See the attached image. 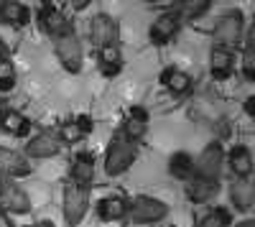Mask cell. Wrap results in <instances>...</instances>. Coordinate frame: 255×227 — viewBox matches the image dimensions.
<instances>
[{"mask_svg": "<svg viewBox=\"0 0 255 227\" xmlns=\"http://www.w3.org/2000/svg\"><path fill=\"white\" fill-rule=\"evenodd\" d=\"M59 148H61V143H59L56 135H51V133H38L36 138L28 140L26 153L33 156V158H51V156L59 153Z\"/></svg>", "mask_w": 255, "mask_h": 227, "instance_id": "16", "label": "cell"}, {"mask_svg": "<svg viewBox=\"0 0 255 227\" xmlns=\"http://www.w3.org/2000/svg\"><path fill=\"white\" fill-rule=\"evenodd\" d=\"M248 49L255 51V15H253V23H250V31H248Z\"/></svg>", "mask_w": 255, "mask_h": 227, "instance_id": "32", "label": "cell"}, {"mask_svg": "<svg viewBox=\"0 0 255 227\" xmlns=\"http://www.w3.org/2000/svg\"><path fill=\"white\" fill-rule=\"evenodd\" d=\"M92 3V0H72V5H74V10H84V8H87Z\"/></svg>", "mask_w": 255, "mask_h": 227, "instance_id": "34", "label": "cell"}, {"mask_svg": "<svg viewBox=\"0 0 255 227\" xmlns=\"http://www.w3.org/2000/svg\"><path fill=\"white\" fill-rule=\"evenodd\" d=\"M145 130H148V113L143 110V108H133L130 110V115L125 117V125H123V135L128 138V140H140L143 135H145Z\"/></svg>", "mask_w": 255, "mask_h": 227, "instance_id": "20", "label": "cell"}, {"mask_svg": "<svg viewBox=\"0 0 255 227\" xmlns=\"http://www.w3.org/2000/svg\"><path fill=\"white\" fill-rule=\"evenodd\" d=\"M243 74H245V79H255V51L253 49H248L245 46V51H243Z\"/></svg>", "mask_w": 255, "mask_h": 227, "instance_id": "29", "label": "cell"}, {"mask_svg": "<svg viewBox=\"0 0 255 227\" xmlns=\"http://www.w3.org/2000/svg\"><path fill=\"white\" fill-rule=\"evenodd\" d=\"M0 130H5V133H10V135H26L28 130H31V122L20 115V113H15V110H0Z\"/></svg>", "mask_w": 255, "mask_h": 227, "instance_id": "24", "label": "cell"}, {"mask_svg": "<svg viewBox=\"0 0 255 227\" xmlns=\"http://www.w3.org/2000/svg\"><path fill=\"white\" fill-rule=\"evenodd\" d=\"M33 227H54V225H51V222H49V220H46V222H36V225H33Z\"/></svg>", "mask_w": 255, "mask_h": 227, "instance_id": "37", "label": "cell"}, {"mask_svg": "<svg viewBox=\"0 0 255 227\" xmlns=\"http://www.w3.org/2000/svg\"><path fill=\"white\" fill-rule=\"evenodd\" d=\"M0 110H3V105H0Z\"/></svg>", "mask_w": 255, "mask_h": 227, "instance_id": "39", "label": "cell"}, {"mask_svg": "<svg viewBox=\"0 0 255 227\" xmlns=\"http://www.w3.org/2000/svg\"><path fill=\"white\" fill-rule=\"evenodd\" d=\"M90 210V189L87 187H79L74 181H67L64 184V192H61V215H64V222L69 227H77L84 215Z\"/></svg>", "mask_w": 255, "mask_h": 227, "instance_id": "1", "label": "cell"}, {"mask_svg": "<svg viewBox=\"0 0 255 227\" xmlns=\"http://www.w3.org/2000/svg\"><path fill=\"white\" fill-rule=\"evenodd\" d=\"M243 110H245L250 117H255V95H250V97L243 102Z\"/></svg>", "mask_w": 255, "mask_h": 227, "instance_id": "31", "label": "cell"}, {"mask_svg": "<svg viewBox=\"0 0 255 227\" xmlns=\"http://www.w3.org/2000/svg\"><path fill=\"white\" fill-rule=\"evenodd\" d=\"M212 5V0H174V5L168 8L171 13L179 15V20L184 23V20H197L202 18Z\"/></svg>", "mask_w": 255, "mask_h": 227, "instance_id": "18", "label": "cell"}, {"mask_svg": "<svg viewBox=\"0 0 255 227\" xmlns=\"http://www.w3.org/2000/svg\"><path fill=\"white\" fill-rule=\"evenodd\" d=\"M92 179H95V156L87 151H79L74 156V163H72V181L90 189Z\"/></svg>", "mask_w": 255, "mask_h": 227, "instance_id": "15", "label": "cell"}, {"mask_svg": "<svg viewBox=\"0 0 255 227\" xmlns=\"http://www.w3.org/2000/svg\"><path fill=\"white\" fill-rule=\"evenodd\" d=\"M90 38L97 49H105V46H118V38H120V26L118 20L110 18V15H95L92 18V26H90Z\"/></svg>", "mask_w": 255, "mask_h": 227, "instance_id": "8", "label": "cell"}, {"mask_svg": "<svg viewBox=\"0 0 255 227\" xmlns=\"http://www.w3.org/2000/svg\"><path fill=\"white\" fill-rule=\"evenodd\" d=\"M230 202L238 212H248L255 207V181L253 179H235L230 184Z\"/></svg>", "mask_w": 255, "mask_h": 227, "instance_id": "12", "label": "cell"}, {"mask_svg": "<svg viewBox=\"0 0 255 227\" xmlns=\"http://www.w3.org/2000/svg\"><path fill=\"white\" fill-rule=\"evenodd\" d=\"M220 194V181L217 179H204V176H191L186 181V199L194 204H207Z\"/></svg>", "mask_w": 255, "mask_h": 227, "instance_id": "11", "label": "cell"}, {"mask_svg": "<svg viewBox=\"0 0 255 227\" xmlns=\"http://www.w3.org/2000/svg\"><path fill=\"white\" fill-rule=\"evenodd\" d=\"M138 151H135V143L128 140L125 135H115L110 140V148H108V156H105V174L108 176H120L125 174L128 169L133 166Z\"/></svg>", "mask_w": 255, "mask_h": 227, "instance_id": "3", "label": "cell"}, {"mask_svg": "<svg viewBox=\"0 0 255 227\" xmlns=\"http://www.w3.org/2000/svg\"><path fill=\"white\" fill-rule=\"evenodd\" d=\"M0 174L10 176V179L28 176V174H31V163L20 156V153H15V151L0 148Z\"/></svg>", "mask_w": 255, "mask_h": 227, "instance_id": "13", "label": "cell"}, {"mask_svg": "<svg viewBox=\"0 0 255 227\" xmlns=\"http://www.w3.org/2000/svg\"><path fill=\"white\" fill-rule=\"evenodd\" d=\"M5 56H8V49H5L3 41H0V59H5Z\"/></svg>", "mask_w": 255, "mask_h": 227, "instance_id": "36", "label": "cell"}, {"mask_svg": "<svg viewBox=\"0 0 255 227\" xmlns=\"http://www.w3.org/2000/svg\"><path fill=\"white\" fill-rule=\"evenodd\" d=\"M123 69V54L118 46H105L100 49V72L105 77H115Z\"/></svg>", "mask_w": 255, "mask_h": 227, "instance_id": "25", "label": "cell"}, {"mask_svg": "<svg viewBox=\"0 0 255 227\" xmlns=\"http://www.w3.org/2000/svg\"><path fill=\"white\" fill-rule=\"evenodd\" d=\"M54 46H56V56L64 64V69L77 74L82 69V44H79L74 28H67L64 33H59L54 38Z\"/></svg>", "mask_w": 255, "mask_h": 227, "instance_id": "5", "label": "cell"}, {"mask_svg": "<svg viewBox=\"0 0 255 227\" xmlns=\"http://www.w3.org/2000/svg\"><path fill=\"white\" fill-rule=\"evenodd\" d=\"M168 204L156 199V197H135L133 202H128V217L135 225H156L166 220Z\"/></svg>", "mask_w": 255, "mask_h": 227, "instance_id": "4", "label": "cell"}, {"mask_svg": "<svg viewBox=\"0 0 255 227\" xmlns=\"http://www.w3.org/2000/svg\"><path fill=\"white\" fill-rule=\"evenodd\" d=\"M179 28H181V20H179L176 13H171V10L161 13V15L153 20L151 31H148V36H151V44H156V46L168 44V41L179 33Z\"/></svg>", "mask_w": 255, "mask_h": 227, "instance_id": "9", "label": "cell"}, {"mask_svg": "<svg viewBox=\"0 0 255 227\" xmlns=\"http://www.w3.org/2000/svg\"><path fill=\"white\" fill-rule=\"evenodd\" d=\"M168 174L174 179H181V181H189L194 176V158H191L186 151H176L171 158H168Z\"/></svg>", "mask_w": 255, "mask_h": 227, "instance_id": "23", "label": "cell"}, {"mask_svg": "<svg viewBox=\"0 0 255 227\" xmlns=\"http://www.w3.org/2000/svg\"><path fill=\"white\" fill-rule=\"evenodd\" d=\"M0 207H3V212L28 215L31 212V199H28V194L20 189L15 181L3 179V181H0Z\"/></svg>", "mask_w": 255, "mask_h": 227, "instance_id": "7", "label": "cell"}, {"mask_svg": "<svg viewBox=\"0 0 255 227\" xmlns=\"http://www.w3.org/2000/svg\"><path fill=\"white\" fill-rule=\"evenodd\" d=\"M0 23H3V20H0Z\"/></svg>", "mask_w": 255, "mask_h": 227, "instance_id": "40", "label": "cell"}, {"mask_svg": "<svg viewBox=\"0 0 255 227\" xmlns=\"http://www.w3.org/2000/svg\"><path fill=\"white\" fill-rule=\"evenodd\" d=\"M225 161L235 179H250L255 171V158L248 146H232L230 153H225Z\"/></svg>", "mask_w": 255, "mask_h": 227, "instance_id": "10", "label": "cell"}, {"mask_svg": "<svg viewBox=\"0 0 255 227\" xmlns=\"http://www.w3.org/2000/svg\"><path fill=\"white\" fill-rule=\"evenodd\" d=\"M13 85H15V67H13L10 56H5V59H0V90L10 92Z\"/></svg>", "mask_w": 255, "mask_h": 227, "instance_id": "28", "label": "cell"}, {"mask_svg": "<svg viewBox=\"0 0 255 227\" xmlns=\"http://www.w3.org/2000/svg\"><path fill=\"white\" fill-rule=\"evenodd\" d=\"M38 23H41V28H44L51 38H56L59 33H64L67 28H72L69 20L64 18V13L56 10L54 5H44V10L38 13Z\"/></svg>", "mask_w": 255, "mask_h": 227, "instance_id": "17", "label": "cell"}, {"mask_svg": "<svg viewBox=\"0 0 255 227\" xmlns=\"http://www.w3.org/2000/svg\"><path fill=\"white\" fill-rule=\"evenodd\" d=\"M0 227H13V222H10L8 212H3V210H0Z\"/></svg>", "mask_w": 255, "mask_h": 227, "instance_id": "33", "label": "cell"}, {"mask_svg": "<svg viewBox=\"0 0 255 227\" xmlns=\"http://www.w3.org/2000/svg\"><path fill=\"white\" fill-rule=\"evenodd\" d=\"M222 166H225V148H222V143L212 140V143H207V146L202 148L199 158H194V176L217 179L220 181Z\"/></svg>", "mask_w": 255, "mask_h": 227, "instance_id": "6", "label": "cell"}, {"mask_svg": "<svg viewBox=\"0 0 255 227\" xmlns=\"http://www.w3.org/2000/svg\"><path fill=\"white\" fill-rule=\"evenodd\" d=\"M97 215L102 222H118L128 215V202L123 197H105L97 202Z\"/></svg>", "mask_w": 255, "mask_h": 227, "instance_id": "21", "label": "cell"}, {"mask_svg": "<svg viewBox=\"0 0 255 227\" xmlns=\"http://www.w3.org/2000/svg\"><path fill=\"white\" fill-rule=\"evenodd\" d=\"M28 8L23 3H15V0H0V20L10 26H26L28 23Z\"/></svg>", "mask_w": 255, "mask_h": 227, "instance_id": "22", "label": "cell"}, {"mask_svg": "<svg viewBox=\"0 0 255 227\" xmlns=\"http://www.w3.org/2000/svg\"><path fill=\"white\" fill-rule=\"evenodd\" d=\"M235 69V54L222 46H212L209 51V72L215 79H227Z\"/></svg>", "mask_w": 255, "mask_h": 227, "instance_id": "14", "label": "cell"}, {"mask_svg": "<svg viewBox=\"0 0 255 227\" xmlns=\"http://www.w3.org/2000/svg\"><path fill=\"white\" fill-rule=\"evenodd\" d=\"M74 122H77V125L82 128V133H84V135H87V133H92V117H90V115H82V117H77Z\"/></svg>", "mask_w": 255, "mask_h": 227, "instance_id": "30", "label": "cell"}, {"mask_svg": "<svg viewBox=\"0 0 255 227\" xmlns=\"http://www.w3.org/2000/svg\"><path fill=\"white\" fill-rule=\"evenodd\" d=\"M230 225H232V215H230V210H225V207L209 210V212L199 220V227H230Z\"/></svg>", "mask_w": 255, "mask_h": 227, "instance_id": "26", "label": "cell"}, {"mask_svg": "<svg viewBox=\"0 0 255 227\" xmlns=\"http://www.w3.org/2000/svg\"><path fill=\"white\" fill-rule=\"evenodd\" d=\"M161 82H163V87L171 95H176V97L189 95L191 87H194V79H191L186 72H181V69H166L161 74Z\"/></svg>", "mask_w": 255, "mask_h": 227, "instance_id": "19", "label": "cell"}, {"mask_svg": "<svg viewBox=\"0 0 255 227\" xmlns=\"http://www.w3.org/2000/svg\"><path fill=\"white\" fill-rule=\"evenodd\" d=\"M145 3H158V0H145Z\"/></svg>", "mask_w": 255, "mask_h": 227, "instance_id": "38", "label": "cell"}, {"mask_svg": "<svg viewBox=\"0 0 255 227\" xmlns=\"http://www.w3.org/2000/svg\"><path fill=\"white\" fill-rule=\"evenodd\" d=\"M235 227H255V220H243V222H238Z\"/></svg>", "mask_w": 255, "mask_h": 227, "instance_id": "35", "label": "cell"}, {"mask_svg": "<svg viewBox=\"0 0 255 227\" xmlns=\"http://www.w3.org/2000/svg\"><path fill=\"white\" fill-rule=\"evenodd\" d=\"M82 138H84V133L77 122H64V125H59V143H64V146H74Z\"/></svg>", "mask_w": 255, "mask_h": 227, "instance_id": "27", "label": "cell"}, {"mask_svg": "<svg viewBox=\"0 0 255 227\" xmlns=\"http://www.w3.org/2000/svg\"><path fill=\"white\" fill-rule=\"evenodd\" d=\"M243 31H245V15L243 10H227L217 18L215 23V46H222V49H235L240 41H243Z\"/></svg>", "mask_w": 255, "mask_h": 227, "instance_id": "2", "label": "cell"}]
</instances>
